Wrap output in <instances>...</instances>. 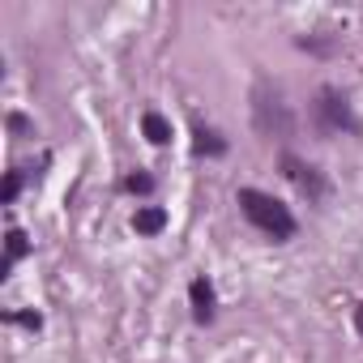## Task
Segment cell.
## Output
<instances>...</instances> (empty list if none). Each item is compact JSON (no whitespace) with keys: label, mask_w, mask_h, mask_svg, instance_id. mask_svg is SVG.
Wrapping results in <instances>:
<instances>
[{"label":"cell","mask_w":363,"mask_h":363,"mask_svg":"<svg viewBox=\"0 0 363 363\" xmlns=\"http://www.w3.org/2000/svg\"><path fill=\"white\" fill-rule=\"evenodd\" d=\"M282 171H286V179L308 197V201H320L325 197V175L312 167V162H303V158H295V154H282Z\"/></svg>","instance_id":"obj_3"},{"label":"cell","mask_w":363,"mask_h":363,"mask_svg":"<svg viewBox=\"0 0 363 363\" xmlns=\"http://www.w3.org/2000/svg\"><path fill=\"white\" fill-rule=\"evenodd\" d=\"M18 193H22V171H9L5 175V193H0V197H5V206H13Z\"/></svg>","instance_id":"obj_11"},{"label":"cell","mask_w":363,"mask_h":363,"mask_svg":"<svg viewBox=\"0 0 363 363\" xmlns=\"http://www.w3.org/2000/svg\"><path fill=\"white\" fill-rule=\"evenodd\" d=\"M26 252H30V240H26V231L13 227V231L5 235V265H0V278H9V269H13Z\"/></svg>","instance_id":"obj_6"},{"label":"cell","mask_w":363,"mask_h":363,"mask_svg":"<svg viewBox=\"0 0 363 363\" xmlns=\"http://www.w3.org/2000/svg\"><path fill=\"white\" fill-rule=\"evenodd\" d=\"M193 150H197V154H223V150H227V141H223L214 128H197V141H193Z\"/></svg>","instance_id":"obj_9"},{"label":"cell","mask_w":363,"mask_h":363,"mask_svg":"<svg viewBox=\"0 0 363 363\" xmlns=\"http://www.w3.org/2000/svg\"><path fill=\"white\" fill-rule=\"evenodd\" d=\"M240 210H244L248 223L261 227L269 240H291V235H295L291 210H286L282 201H274L269 193H261V189H240Z\"/></svg>","instance_id":"obj_1"},{"label":"cell","mask_w":363,"mask_h":363,"mask_svg":"<svg viewBox=\"0 0 363 363\" xmlns=\"http://www.w3.org/2000/svg\"><path fill=\"white\" fill-rule=\"evenodd\" d=\"M316 120H320V128H325V133L354 128V120H350V107H346V99H342L337 90H320V94H316Z\"/></svg>","instance_id":"obj_4"},{"label":"cell","mask_w":363,"mask_h":363,"mask_svg":"<svg viewBox=\"0 0 363 363\" xmlns=\"http://www.w3.org/2000/svg\"><path fill=\"white\" fill-rule=\"evenodd\" d=\"M133 227H137V235H158V231L167 227V210H158V206H141L137 218H133Z\"/></svg>","instance_id":"obj_7"},{"label":"cell","mask_w":363,"mask_h":363,"mask_svg":"<svg viewBox=\"0 0 363 363\" xmlns=\"http://www.w3.org/2000/svg\"><path fill=\"white\" fill-rule=\"evenodd\" d=\"M9 133H18V137H30V133H35V124H30L26 116H18V111H13V116H9Z\"/></svg>","instance_id":"obj_12"},{"label":"cell","mask_w":363,"mask_h":363,"mask_svg":"<svg viewBox=\"0 0 363 363\" xmlns=\"http://www.w3.org/2000/svg\"><path fill=\"white\" fill-rule=\"evenodd\" d=\"M9 320H18V325H30V329H39V325H43L35 312H9Z\"/></svg>","instance_id":"obj_13"},{"label":"cell","mask_w":363,"mask_h":363,"mask_svg":"<svg viewBox=\"0 0 363 363\" xmlns=\"http://www.w3.org/2000/svg\"><path fill=\"white\" fill-rule=\"evenodd\" d=\"M189 299H193V316H197L201 325H206V320H214V291H210V282H206V278H193Z\"/></svg>","instance_id":"obj_5"},{"label":"cell","mask_w":363,"mask_h":363,"mask_svg":"<svg viewBox=\"0 0 363 363\" xmlns=\"http://www.w3.org/2000/svg\"><path fill=\"white\" fill-rule=\"evenodd\" d=\"M141 133H145L154 145H167V141H171V124H167L158 111H145V116H141Z\"/></svg>","instance_id":"obj_8"},{"label":"cell","mask_w":363,"mask_h":363,"mask_svg":"<svg viewBox=\"0 0 363 363\" xmlns=\"http://www.w3.org/2000/svg\"><path fill=\"white\" fill-rule=\"evenodd\" d=\"M252 120H257V133L261 137H291L295 133V116H291V107L282 103V94L278 90H269V86H257V94H252Z\"/></svg>","instance_id":"obj_2"},{"label":"cell","mask_w":363,"mask_h":363,"mask_svg":"<svg viewBox=\"0 0 363 363\" xmlns=\"http://www.w3.org/2000/svg\"><path fill=\"white\" fill-rule=\"evenodd\" d=\"M124 189H128V193H150V189H154V175H145V171H133V175L124 179Z\"/></svg>","instance_id":"obj_10"},{"label":"cell","mask_w":363,"mask_h":363,"mask_svg":"<svg viewBox=\"0 0 363 363\" xmlns=\"http://www.w3.org/2000/svg\"><path fill=\"white\" fill-rule=\"evenodd\" d=\"M354 329H359V337H363V303L354 308Z\"/></svg>","instance_id":"obj_14"}]
</instances>
